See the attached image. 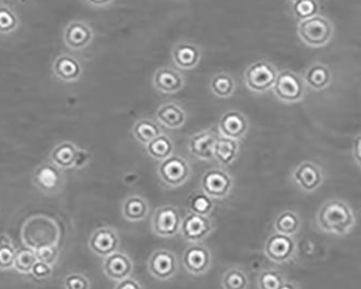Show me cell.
<instances>
[{"mask_svg": "<svg viewBox=\"0 0 361 289\" xmlns=\"http://www.w3.org/2000/svg\"><path fill=\"white\" fill-rule=\"evenodd\" d=\"M316 222L324 233L345 236L356 226V215L344 200L330 199L321 206Z\"/></svg>", "mask_w": 361, "mask_h": 289, "instance_id": "obj_1", "label": "cell"}, {"mask_svg": "<svg viewBox=\"0 0 361 289\" xmlns=\"http://www.w3.org/2000/svg\"><path fill=\"white\" fill-rule=\"evenodd\" d=\"M60 235V228L56 221L45 215L28 219L22 228L24 245L32 250L58 245Z\"/></svg>", "mask_w": 361, "mask_h": 289, "instance_id": "obj_2", "label": "cell"}, {"mask_svg": "<svg viewBox=\"0 0 361 289\" xmlns=\"http://www.w3.org/2000/svg\"><path fill=\"white\" fill-rule=\"evenodd\" d=\"M298 34L304 44L319 48L328 45L333 37V24L326 17L317 14L307 20L300 21Z\"/></svg>", "mask_w": 361, "mask_h": 289, "instance_id": "obj_3", "label": "cell"}, {"mask_svg": "<svg viewBox=\"0 0 361 289\" xmlns=\"http://www.w3.org/2000/svg\"><path fill=\"white\" fill-rule=\"evenodd\" d=\"M272 90L276 97L285 103H300L306 94V85L303 77L290 70L278 73Z\"/></svg>", "mask_w": 361, "mask_h": 289, "instance_id": "obj_4", "label": "cell"}, {"mask_svg": "<svg viewBox=\"0 0 361 289\" xmlns=\"http://www.w3.org/2000/svg\"><path fill=\"white\" fill-rule=\"evenodd\" d=\"M158 177L167 188L183 186L190 179V164L183 157L172 155L163 161H161L158 168Z\"/></svg>", "mask_w": 361, "mask_h": 289, "instance_id": "obj_5", "label": "cell"}, {"mask_svg": "<svg viewBox=\"0 0 361 289\" xmlns=\"http://www.w3.org/2000/svg\"><path fill=\"white\" fill-rule=\"evenodd\" d=\"M277 75L278 71L274 64L267 60H257L245 70V85L254 92H268L274 88Z\"/></svg>", "mask_w": 361, "mask_h": 289, "instance_id": "obj_6", "label": "cell"}, {"mask_svg": "<svg viewBox=\"0 0 361 289\" xmlns=\"http://www.w3.org/2000/svg\"><path fill=\"white\" fill-rule=\"evenodd\" d=\"M232 188H234V179L225 170L213 168L202 175V192L211 199H225L229 196Z\"/></svg>", "mask_w": 361, "mask_h": 289, "instance_id": "obj_7", "label": "cell"}, {"mask_svg": "<svg viewBox=\"0 0 361 289\" xmlns=\"http://www.w3.org/2000/svg\"><path fill=\"white\" fill-rule=\"evenodd\" d=\"M264 251L274 263H289L298 254V243L294 237L276 233L267 238Z\"/></svg>", "mask_w": 361, "mask_h": 289, "instance_id": "obj_8", "label": "cell"}, {"mask_svg": "<svg viewBox=\"0 0 361 289\" xmlns=\"http://www.w3.org/2000/svg\"><path fill=\"white\" fill-rule=\"evenodd\" d=\"M214 230V223L209 217L189 212L181 219L180 232L185 241L191 243H203Z\"/></svg>", "mask_w": 361, "mask_h": 289, "instance_id": "obj_9", "label": "cell"}, {"mask_svg": "<svg viewBox=\"0 0 361 289\" xmlns=\"http://www.w3.org/2000/svg\"><path fill=\"white\" fill-rule=\"evenodd\" d=\"M180 215L173 206L158 208L151 221L153 233L162 238H173L177 235L180 232Z\"/></svg>", "mask_w": 361, "mask_h": 289, "instance_id": "obj_10", "label": "cell"}, {"mask_svg": "<svg viewBox=\"0 0 361 289\" xmlns=\"http://www.w3.org/2000/svg\"><path fill=\"white\" fill-rule=\"evenodd\" d=\"M148 271L158 281L173 279L179 269L177 256L173 251L158 249L153 251L148 260Z\"/></svg>", "mask_w": 361, "mask_h": 289, "instance_id": "obj_11", "label": "cell"}, {"mask_svg": "<svg viewBox=\"0 0 361 289\" xmlns=\"http://www.w3.org/2000/svg\"><path fill=\"white\" fill-rule=\"evenodd\" d=\"M183 268L192 275L207 273L212 266V254L202 243H192L183 255Z\"/></svg>", "mask_w": 361, "mask_h": 289, "instance_id": "obj_12", "label": "cell"}, {"mask_svg": "<svg viewBox=\"0 0 361 289\" xmlns=\"http://www.w3.org/2000/svg\"><path fill=\"white\" fill-rule=\"evenodd\" d=\"M292 179L303 192H316L324 182V175L318 164L311 161L302 162L292 172Z\"/></svg>", "mask_w": 361, "mask_h": 289, "instance_id": "obj_13", "label": "cell"}, {"mask_svg": "<svg viewBox=\"0 0 361 289\" xmlns=\"http://www.w3.org/2000/svg\"><path fill=\"white\" fill-rule=\"evenodd\" d=\"M120 243V236L115 228L102 226L92 234L88 247L94 255L105 258L118 250Z\"/></svg>", "mask_w": 361, "mask_h": 289, "instance_id": "obj_14", "label": "cell"}, {"mask_svg": "<svg viewBox=\"0 0 361 289\" xmlns=\"http://www.w3.org/2000/svg\"><path fill=\"white\" fill-rule=\"evenodd\" d=\"M33 183L45 194H56L63 187V172L54 164H41L34 172Z\"/></svg>", "mask_w": 361, "mask_h": 289, "instance_id": "obj_15", "label": "cell"}, {"mask_svg": "<svg viewBox=\"0 0 361 289\" xmlns=\"http://www.w3.org/2000/svg\"><path fill=\"white\" fill-rule=\"evenodd\" d=\"M247 131H249V121L240 111H227L219 120V135L226 139L240 141L247 135Z\"/></svg>", "mask_w": 361, "mask_h": 289, "instance_id": "obj_16", "label": "cell"}, {"mask_svg": "<svg viewBox=\"0 0 361 289\" xmlns=\"http://www.w3.org/2000/svg\"><path fill=\"white\" fill-rule=\"evenodd\" d=\"M102 270L105 272L107 279L111 281H120L132 275L134 263L127 255L120 252V251H115L113 254L103 258Z\"/></svg>", "mask_w": 361, "mask_h": 289, "instance_id": "obj_17", "label": "cell"}, {"mask_svg": "<svg viewBox=\"0 0 361 289\" xmlns=\"http://www.w3.org/2000/svg\"><path fill=\"white\" fill-rule=\"evenodd\" d=\"M218 136L212 130H205L194 134L189 139L188 149L194 158L203 161H209L214 159V146Z\"/></svg>", "mask_w": 361, "mask_h": 289, "instance_id": "obj_18", "label": "cell"}, {"mask_svg": "<svg viewBox=\"0 0 361 289\" xmlns=\"http://www.w3.org/2000/svg\"><path fill=\"white\" fill-rule=\"evenodd\" d=\"M186 84L185 77L173 68H160L153 77V85L163 94H175L183 90Z\"/></svg>", "mask_w": 361, "mask_h": 289, "instance_id": "obj_19", "label": "cell"}, {"mask_svg": "<svg viewBox=\"0 0 361 289\" xmlns=\"http://www.w3.org/2000/svg\"><path fill=\"white\" fill-rule=\"evenodd\" d=\"M172 58L176 67L181 70H192L201 61L202 54L198 46L190 41H181L172 52Z\"/></svg>", "mask_w": 361, "mask_h": 289, "instance_id": "obj_20", "label": "cell"}, {"mask_svg": "<svg viewBox=\"0 0 361 289\" xmlns=\"http://www.w3.org/2000/svg\"><path fill=\"white\" fill-rule=\"evenodd\" d=\"M156 120L169 130H178L185 126L187 113L178 103H164L156 111Z\"/></svg>", "mask_w": 361, "mask_h": 289, "instance_id": "obj_21", "label": "cell"}, {"mask_svg": "<svg viewBox=\"0 0 361 289\" xmlns=\"http://www.w3.org/2000/svg\"><path fill=\"white\" fill-rule=\"evenodd\" d=\"M150 211L148 200L140 195H132L123 202L122 213L125 220L140 222L148 217Z\"/></svg>", "mask_w": 361, "mask_h": 289, "instance_id": "obj_22", "label": "cell"}, {"mask_svg": "<svg viewBox=\"0 0 361 289\" xmlns=\"http://www.w3.org/2000/svg\"><path fill=\"white\" fill-rule=\"evenodd\" d=\"M92 39V28L83 22H73L66 28L64 33L65 44L72 49L84 48L90 44Z\"/></svg>", "mask_w": 361, "mask_h": 289, "instance_id": "obj_23", "label": "cell"}, {"mask_svg": "<svg viewBox=\"0 0 361 289\" xmlns=\"http://www.w3.org/2000/svg\"><path fill=\"white\" fill-rule=\"evenodd\" d=\"M306 86L313 90H323L332 83V73L327 66L322 63L311 64L304 75Z\"/></svg>", "mask_w": 361, "mask_h": 289, "instance_id": "obj_24", "label": "cell"}, {"mask_svg": "<svg viewBox=\"0 0 361 289\" xmlns=\"http://www.w3.org/2000/svg\"><path fill=\"white\" fill-rule=\"evenodd\" d=\"M77 152H79V148L75 146L74 143L63 141V143L56 145L51 151V162L61 170L74 168Z\"/></svg>", "mask_w": 361, "mask_h": 289, "instance_id": "obj_25", "label": "cell"}, {"mask_svg": "<svg viewBox=\"0 0 361 289\" xmlns=\"http://www.w3.org/2000/svg\"><path fill=\"white\" fill-rule=\"evenodd\" d=\"M239 143L234 139L218 137L214 146V158L224 167L231 166L239 155Z\"/></svg>", "mask_w": 361, "mask_h": 289, "instance_id": "obj_26", "label": "cell"}, {"mask_svg": "<svg viewBox=\"0 0 361 289\" xmlns=\"http://www.w3.org/2000/svg\"><path fill=\"white\" fill-rule=\"evenodd\" d=\"M274 226L276 233L294 237L300 232L302 221L296 211L287 209L278 215Z\"/></svg>", "mask_w": 361, "mask_h": 289, "instance_id": "obj_27", "label": "cell"}, {"mask_svg": "<svg viewBox=\"0 0 361 289\" xmlns=\"http://www.w3.org/2000/svg\"><path fill=\"white\" fill-rule=\"evenodd\" d=\"M54 72L59 79L65 82H71L81 77L82 67L73 57L61 56L54 61Z\"/></svg>", "mask_w": 361, "mask_h": 289, "instance_id": "obj_28", "label": "cell"}, {"mask_svg": "<svg viewBox=\"0 0 361 289\" xmlns=\"http://www.w3.org/2000/svg\"><path fill=\"white\" fill-rule=\"evenodd\" d=\"M145 149L151 158L158 160V161H163L168 157L174 155L175 145L169 136L161 134L156 139L151 141L148 145H145Z\"/></svg>", "mask_w": 361, "mask_h": 289, "instance_id": "obj_29", "label": "cell"}, {"mask_svg": "<svg viewBox=\"0 0 361 289\" xmlns=\"http://www.w3.org/2000/svg\"><path fill=\"white\" fill-rule=\"evenodd\" d=\"M162 133L158 123L148 119H143L136 122L135 126L132 128V135L143 145H148L151 141L156 139Z\"/></svg>", "mask_w": 361, "mask_h": 289, "instance_id": "obj_30", "label": "cell"}, {"mask_svg": "<svg viewBox=\"0 0 361 289\" xmlns=\"http://www.w3.org/2000/svg\"><path fill=\"white\" fill-rule=\"evenodd\" d=\"M212 92L219 98H229L236 92V82L234 77L227 73L214 75L209 84Z\"/></svg>", "mask_w": 361, "mask_h": 289, "instance_id": "obj_31", "label": "cell"}, {"mask_svg": "<svg viewBox=\"0 0 361 289\" xmlns=\"http://www.w3.org/2000/svg\"><path fill=\"white\" fill-rule=\"evenodd\" d=\"M249 281L247 274L241 268H230L223 274V289H247Z\"/></svg>", "mask_w": 361, "mask_h": 289, "instance_id": "obj_32", "label": "cell"}, {"mask_svg": "<svg viewBox=\"0 0 361 289\" xmlns=\"http://www.w3.org/2000/svg\"><path fill=\"white\" fill-rule=\"evenodd\" d=\"M319 10H320V6L318 0H298L292 5L293 14L300 21L317 16Z\"/></svg>", "mask_w": 361, "mask_h": 289, "instance_id": "obj_33", "label": "cell"}, {"mask_svg": "<svg viewBox=\"0 0 361 289\" xmlns=\"http://www.w3.org/2000/svg\"><path fill=\"white\" fill-rule=\"evenodd\" d=\"M189 209H190L191 212L209 217L214 209L213 199H211L209 196H206L203 192H194L189 198Z\"/></svg>", "mask_w": 361, "mask_h": 289, "instance_id": "obj_34", "label": "cell"}, {"mask_svg": "<svg viewBox=\"0 0 361 289\" xmlns=\"http://www.w3.org/2000/svg\"><path fill=\"white\" fill-rule=\"evenodd\" d=\"M37 261L35 251L32 249H20L16 251L13 268L22 274H31L34 264Z\"/></svg>", "mask_w": 361, "mask_h": 289, "instance_id": "obj_35", "label": "cell"}, {"mask_svg": "<svg viewBox=\"0 0 361 289\" xmlns=\"http://www.w3.org/2000/svg\"><path fill=\"white\" fill-rule=\"evenodd\" d=\"M285 281V277L278 270L267 269L257 277V286L258 289H279Z\"/></svg>", "mask_w": 361, "mask_h": 289, "instance_id": "obj_36", "label": "cell"}, {"mask_svg": "<svg viewBox=\"0 0 361 289\" xmlns=\"http://www.w3.org/2000/svg\"><path fill=\"white\" fill-rule=\"evenodd\" d=\"M19 21L16 13L9 7L0 6V33L8 34L16 30Z\"/></svg>", "mask_w": 361, "mask_h": 289, "instance_id": "obj_37", "label": "cell"}, {"mask_svg": "<svg viewBox=\"0 0 361 289\" xmlns=\"http://www.w3.org/2000/svg\"><path fill=\"white\" fill-rule=\"evenodd\" d=\"M34 251H35L37 261L43 262V263L49 264L51 266H54L58 261L59 249L56 246H49V247H43V248Z\"/></svg>", "mask_w": 361, "mask_h": 289, "instance_id": "obj_38", "label": "cell"}, {"mask_svg": "<svg viewBox=\"0 0 361 289\" xmlns=\"http://www.w3.org/2000/svg\"><path fill=\"white\" fill-rule=\"evenodd\" d=\"M63 285L65 289H90V279L81 273L69 274L64 279Z\"/></svg>", "mask_w": 361, "mask_h": 289, "instance_id": "obj_39", "label": "cell"}, {"mask_svg": "<svg viewBox=\"0 0 361 289\" xmlns=\"http://www.w3.org/2000/svg\"><path fill=\"white\" fill-rule=\"evenodd\" d=\"M16 251L13 245H0V270L12 269Z\"/></svg>", "mask_w": 361, "mask_h": 289, "instance_id": "obj_40", "label": "cell"}, {"mask_svg": "<svg viewBox=\"0 0 361 289\" xmlns=\"http://www.w3.org/2000/svg\"><path fill=\"white\" fill-rule=\"evenodd\" d=\"M52 272H54L52 266L43 263V262L36 261L33 269H32L31 274L32 277L37 279V281H45V279H49L52 275Z\"/></svg>", "mask_w": 361, "mask_h": 289, "instance_id": "obj_41", "label": "cell"}, {"mask_svg": "<svg viewBox=\"0 0 361 289\" xmlns=\"http://www.w3.org/2000/svg\"><path fill=\"white\" fill-rule=\"evenodd\" d=\"M114 289H143V285L140 284V281L130 277L127 279H123V281H117Z\"/></svg>", "mask_w": 361, "mask_h": 289, "instance_id": "obj_42", "label": "cell"}, {"mask_svg": "<svg viewBox=\"0 0 361 289\" xmlns=\"http://www.w3.org/2000/svg\"><path fill=\"white\" fill-rule=\"evenodd\" d=\"M90 161V154L84 150H79L77 152L76 160H75L74 167L82 168L84 167L85 164L88 163Z\"/></svg>", "mask_w": 361, "mask_h": 289, "instance_id": "obj_43", "label": "cell"}, {"mask_svg": "<svg viewBox=\"0 0 361 289\" xmlns=\"http://www.w3.org/2000/svg\"><path fill=\"white\" fill-rule=\"evenodd\" d=\"M92 5L97 6V7H103V6L109 5L112 3L113 0H88Z\"/></svg>", "mask_w": 361, "mask_h": 289, "instance_id": "obj_44", "label": "cell"}, {"mask_svg": "<svg viewBox=\"0 0 361 289\" xmlns=\"http://www.w3.org/2000/svg\"><path fill=\"white\" fill-rule=\"evenodd\" d=\"M0 245H13V243L7 234H0Z\"/></svg>", "mask_w": 361, "mask_h": 289, "instance_id": "obj_45", "label": "cell"}, {"mask_svg": "<svg viewBox=\"0 0 361 289\" xmlns=\"http://www.w3.org/2000/svg\"><path fill=\"white\" fill-rule=\"evenodd\" d=\"M279 289H300V287L296 283H293V281H285L282 286L280 287Z\"/></svg>", "mask_w": 361, "mask_h": 289, "instance_id": "obj_46", "label": "cell"}, {"mask_svg": "<svg viewBox=\"0 0 361 289\" xmlns=\"http://www.w3.org/2000/svg\"><path fill=\"white\" fill-rule=\"evenodd\" d=\"M291 1H292V3H294V1H298V0H291Z\"/></svg>", "mask_w": 361, "mask_h": 289, "instance_id": "obj_47", "label": "cell"}]
</instances>
